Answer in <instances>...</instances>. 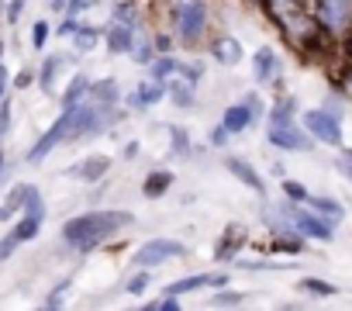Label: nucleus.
<instances>
[{
	"mask_svg": "<svg viewBox=\"0 0 352 311\" xmlns=\"http://www.w3.org/2000/svg\"><path fill=\"white\" fill-rule=\"evenodd\" d=\"M311 204H314V211H318L321 218H328V222H342V218H345L342 204L331 201V197H311Z\"/></svg>",
	"mask_w": 352,
	"mask_h": 311,
	"instance_id": "obj_16",
	"label": "nucleus"
},
{
	"mask_svg": "<svg viewBox=\"0 0 352 311\" xmlns=\"http://www.w3.org/2000/svg\"><path fill=\"white\" fill-rule=\"evenodd\" d=\"M135 152H138V142H128L124 145V160H135Z\"/></svg>",
	"mask_w": 352,
	"mask_h": 311,
	"instance_id": "obj_33",
	"label": "nucleus"
},
{
	"mask_svg": "<svg viewBox=\"0 0 352 311\" xmlns=\"http://www.w3.org/2000/svg\"><path fill=\"white\" fill-rule=\"evenodd\" d=\"M349 156H352V152H349ZM338 170H342V173L352 180V163H349V160H342V163H338Z\"/></svg>",
	"mask_w": 352,
	"mask_h": 311,
	"instance_id": "obj_34",
	"label": "nucleus"
},
{
	"mask_svg": "<svg viewBox=\"0 0 352 311\" xmlns=\"http://www.w3.org/2000/svg\"><path fill=\"white\" fill-rule=\"evenodd\" d=\"M184 253H187L184 242H176V239H152V242H145V246L135 253V263H138L142 270H148V266H159V263L176 259V256H184Z\"/></svg>",
	"mask_w": 352,
	"mask_h": 311,
	"instance_id": "obj_2",
	"label": "nucleus"
},
{
	"mask_svg": "<svg viewBox=\"0 0 352 311\" xmlns=\"http://www.w3.org/2000/svg\"><path fill=\"white\" fill-rule=\"evenodd\" d=\"M169 184H173V173H166V170L152 173V177L145 180V197H159V194H166Z\"/></svg>",
	"mask_w": 352,
	"mask_h": 311,
	"instance_id": "obj_19",
	"label": "nucleus"
},
{
	"mask_svg": "<svg viewBox=\"0 0 352 311\" xmlns=\"http://www.w3.org/2000/svg\"><path fill=\"white\" fill-rule=\"evenodd\" d=\"M94 42H97V35H94V32H80L73 45H76L80 52H90V49H94Z\"/></svg>",
	"mask_w": 352,
	"mask_h": 311,
	"instance_id": "obj_25",
	"label": "nucleus"
},
{
	"mask_svg": "<svg viewBox=\"0 0 352 311\" xmlns=\"http://www.w3.org/2000/svg\"><path fill=\"white\" fill-rule=\"evenodd\" d=\"M266 138H270L273 145H283V149H307V138H304V131H300L297 125H290V121H283V125H273Z\"/></svg>",
	"mask_w": 352,
	"mask_h": 311,
	"instance_id": "obj_8",
	"label": "nucleus"
},
{
	"mask_svg": "<svg viewBox=\"0 0 352 311\" xmlns=\"http://www.w3.org/2000/svg\"><path fill=\"white\" fill-rule=\"evenodd\" d=\"M173 145H176V156H187V149H190V142L184 138L180 128H173Z\"/></svg>",
	"mask_w": 352,
	"mask_h": 311,
	"instance_id": "obj_26",
	"label": "nucleus"
},
{
	"mask_svg": "<svg viewBox=\"0 0 352 311\" xmlns=\"http://www.w3.org/2000/svg\"><path fill=\"white\" fill-rule=\"evenodd\" d=\"M83 94H87V76H76V80L69 83V90H66V107L80 104V100H83Z\"/></svg>",
	"mask_w": 352,
	"mask_h": 311,
	"instance_id": "obj_21",
	"label": "nucleus"
},
{
	"mask_svg": "<svg viewBox=\"0 0 352 311\" xmlns=\"http://www.w3.org/2000/svg\"><path fill=\"white\" fill-rule=\"evenodd\" d=\"M252 114H256V100H245V104H232L228 111H225V131L228 135H235V131H245L249 125H252Z\"/></svg>",
	"mask_w": 352,
	"mask_h": 311,
	"instance_id": "obj_7",
	"label": "nucleus"
},
{
	"mask_svg": "<svg viewBox=\"0 0 352 311\" xmlns=\"http://www.w3.org/2000/svg\"><path fill=\"white\" fill-rule=\"evenodd\" d=\"M14 246H18V242H14V235H11V239H4V242H0V259H8V256L14 253Z\"/></svg>",
	"mask_w": 352,
	"mask_h": 311,
	"instance_id": "obj_30",
	"label": "nucleus"
},
{
	"mask_svg": "<svg viewBox=\"0 0 352 311\" xmlns=\"http://www.w3.org/2000/svg\"><path fill=\"white\" fill-rule=\"evenodd\" d=\"M228 170H232V173H235V177H239L245 187H252L256 194H263V191H266V184L259 180V173H256L249 163H242V160H228Z\"/></svg>",
	"mask_w": 352,
	"mask_h": 311,
	"instance_id": "obj_12",
	"label": "nucleus"
},
{
	"mask_svg": "<svg viewBox=\"0 0 352 311\" xmlns=\"http://www.w3.org/2000/svg\"><path fill=\"white\" fill-rule=\"evenodd\" d=\"M283 218H287L300 235L318 239V242H331V228H328V222H324V218H314V215H307V211H304V208H297V204H287V208H283Z\"/></svg>",
	"mask_w": 352,
	"mask_h": 311,
	"instance_id": "obj_3",
	"label": "nucleus"
},
{
	"mask_svg": "<svg viewBox=\"0 0 352 311\" xmlns=\"http://www.w3.org/2000/svg\"><path fill=\"white\" fill-rule=\"evenodd\" d=\"M169 90H173V100H176V104H180V107H187V104H194V87H190V83H173Z\"/></svg>",
	"mask_w": 352,
	"mask_h": 311,
	"instance_id": "obj_22",
	"label": "nucleus"
},
{
	"mask_svg": "<svg viewBox=\"0 0 352 311\" xmlns=\"http://www.w3.org/2000/svg\"><path fill=\"white\" fill-rule=\"evenodd\" d=\"M56 69H59V59L52 56V59H49V63L42 66V87H45V90L52 87V80H56Z\"/></svg>",
	"mask_w": 352,
	"mask_h": 311,
	"instance_id": "obj_23",
	"label": "nucleus"
},
{
	"mask_svg": "<svg viewBox=\"0 0 352 311\" xmlns=\"http://www.w3.org/2000/svg\"><path fill=\"white\" fill-rule=\"evenodd\" d=\"M45 35H49V25H45V21H38V25H35V32H32L35 49H42V45H45Z\"/></svg>",
	"mask_w": 352,
	"mask_h": 311,
	"instance_id": "obj_27",
	"label": "nucleus"
},
{
	"mask_svg": "<svg viewBox=\"0 0 352 311\" xmlns=\"http://www.w3.org/2000/svg\"><path fill=\"white\" fill-rule=\"evenodd\" d=\"M304 128H307L314 138H321L324 145H338V142H342L338 121H335L331 114H324V111H307V114H304Z\"/></svg>",
	"mask_w": 352,
	"mask_h": 311,
	"instance_id": "obj_4",
	"label": "nucleus"
},
{
	"mask_svg": "<svg viewBox=\"0 0 352 311\" xmlns=\"http://www.w3.org/2000/svg\"><path fill=\"white\" fill-rule=\"evenodd\" d=\"M321 8H324V21L328 28H345L349 14H352V0H321Z\"/></svg>",
	"mask_w": 352,
	"mask_h": 311,
	"instance_id": "obj_10",
	"label": "nucleus"
},
{
	"mask_svg": "<svg viewBox=\"0 0 352 311\" xmlns=\"http://www.w3.org/2000/svg\"><path fill=\"white\" fill-rule=\"evenodd\" d=\"M283 191H287L290 197H297V201H304V197H307V194H304V187H297V184H290V180L283 184Z\"/></svg>",
	"mask_w": 352,
	"mask_h": 311,
	"instance_id": "obj_29",
	"label": "nucleus"
},
{
	"mask_svg": "<svg viewBox=\"0 0 352 311\" xmlns=\"http://www.w3.org/2000/svg\"><path fill=\"white\" fill-rule=\"evenodd\" d=\"M0 163H4V160H0Z\"/></svg>",
	"mask_w": 352,
	"mask_h": 311,
	"instance_id": "obj_36",
	"label": "nucleus"
},
{
	"mask_svg": "<svg viewBox=\"0 0 352 311\" xmlns=\"http://www.w3.org/2000/svg\"><path fill=\"white\" fill-rule=\"evenodd\" d=\"M276 73H280L276 52H273V49H259V52H256V80H259V83H270V80H276Z\"/></svg>",
	"mask_w": 352,
	"mask_h": 311,
	"instance_id": "obj_11",
	"label": "nucleus"
},
{
	"mask_svg": "<svg viewBox=\"0 0 352 311\" xmlns=\"http://www.w3.org/2000/svg\"><path fill=\"white\" fill-rule=\"evenodd\" d=\"M162 87H166V83L152 76L148 83H142V87H138V94L131 97V104H135V107H145V104H155V100L162 97Z\"/></svg>",
	"mask_w": 352,
	"mask_h": 311,
	"instance_id": "obj_13",
	"label": "nucleus"
},
{
	"mask_svg": "<svg viewBox=\"0 0 352 311\" xmlns=\"http://www.w3.org/2000/svg\"><path fill=\"white\" fill-rule=\"evenodd\" d=\"M128 225H135V215H131V211H114V208L87 211V215H76V218H69V222L63 225V239H66L73 249L87 253V249L100 246L104 239H111L114 232H121V228H128Z\"/></svg>",
	"mask_w": 352,
	"mask_h": 311,
	"instance_id": "obj_1",
	"label": "nucleus"
},
{
	"mask_svg": "<svg viewBox=\"0 0 352 311\" xmlns=\"http://www.w3.org/2000/svg\"><path fill=\"white\" fill-rule=\"evenodd\" d=\"M204 21H208V8L201 4V0H187V4L180 8V32L187 39H197L204 32Z\"/></svg>",
	"mask_w": 352,
	"mask_h": 311,
	"instance_id": "obj_5",
	"label": "nucleus"
},
{
	"mask_svg": "<svg viewBox=\"0 0 352 311\" xmlns=\"http://www.w3.org/2000/svg\"><path fill=\"white\" fill-rule=\"evenodd\" d=\"M32 191L35 187H25V184H18L8 197H4V204H0V222H8V218H14L21 208H28V197H32Z\"/></svg>",
	"mask_w": 352,
	"mask_h": 311,
	"instance_id": "obj_9",
	"label": "nucleus"
},
{
	"mask_svg": "<svg viewBox=\"0 0 352 311\" xmlns=\"http://www.w3.org/2000/svg\"><path fill=\"white\" fill-rule=\"evenodd\" d=\"M239 301H242L239 294H218V297H214L211 304H239Z\"/></svg>",
	"mask_w": 352,
	"mask_h": 311,
	"instance_id": "obj_31",
	"label": "nucleus"
},
{
	"mask_svg": "<svg viewBox=\"0 0 352 311\" xmlns=\"http://www.w3.org/2000/svg\"><path fill=\"white\" fill-rule=\"evenodd\" d=\"M142 287H148V273H138L135 280H128V287H124V290H128V294H138Z\"/></svg>",
	"mask_w": 352,
	"mask_h": 311,
	"instance_id": "obj_28",
	"label": "nucleus"
},
{
	"mask_svg": "<svg viewBox=\"0 0 352 311\" xmlns=\"http://www.w3.org/2000/svg\"><path fill=\"white\" fill-rule=\"evenodd\" d=\"M290 114H294V100H283V104L273 111L270 121H273V125H283V121H290Z\"/></svg>",
	"mask_w": 352,
	"mask_h": 311,
	"instance_id": "obj_24",
	"label": "nucleus"
},
{
	"mask_svg": "<svg viewBox=\"0 0 352 311\" xmlns=\"http://www.w3.org/2000/svg\"><path fill=\"white\" fill-rule=\"evenodd\" d=\"M107 45H111V52H131V49H135V42H131V28H128V25H118V28H111V35H107Z\"/></svg>",
	"mask_w": 352,
	"mask_h": 311,
	"instance_id": "obj_14",
	"label": "nucleus"
},
{
	"mask_svg": "<svg viewBox=\"0 0 352 311\" xmlns=\"http://www.w3.org/2000/svg\"><path fill=\"white\" fill-rule=\"evenodd\" d=\"M228 283V277L225 273H201V277H187V280H176V283H169L166 287V294H187V290H197V287H225Z\"/></svg>",
	"mask_w": 352,
	"mask_h": 311,
	"instance_id": "obj_6",
	"label": "nucleus"
},
{
	"mask_svg": "<svg viewBox=\"0 0 352 311\" xmlns=\"http://www.w3.org/2000/svg\"><path fill=\"white\" fill-rule=\"evenodd\" d=\"M300 287H304V290H311V294H318V297H331V294H338V287H335V283H328V280H314V277H307Z\"/></svg>",
	"mask_w": 352,
	"mask_h": 311,
	"instance_id": "obj_20",
	"label": "nucleus"
},
{
	"mask_svg": "<svg viewBox=\"0 0 352 311\" xmlns=\"http://www.w3.org/2000/svg\"><path fill=\"white\" fill-rule=\"evenodd\" d=\"M180 69H184V66L176 63V59H169V56H162V59H155V63H152V76H155V80H162V83H169Z\"/></svg>",
	"mask_w": 352,
	"mask_h": 311,
	"instance_id": "obj_18",
	"label": "nucleus"
},
{
	"mask_svg": "<svg viewBox=\"0 0 352 311\" xmlns=\"http://www.w3.org/2000/svg\"><path fill=\"white\" fill-rule=\"evenodd\" d=\"M300 4V0H276V8H280V14H287L290 8H297Z\"/></svg>",
	"mask_w": 352,
	"mask_h": 311,
	"instance_id": "obj_32",
	"label": "nucleus"
},
{
	"mask_svg": "<svg viewBox=\"0 0 352 311\" xmlns=\"http://www.w3.org/2000/svg\"><path fill=\"white\" fill-rule=\"evenodd\" d=\"M104 170H107V160H104V156H94V160H87V163L73 167V177H83V180H97V177H100Z\"/></svg>",
	"mask_w": 352,
	"mask_h": 311,
	"instance_id": "obj_17",
	"label": "nucleus"
},
{
	"mask_svg": "<svg viewBox=\"0 0 352 311\" xmlns=\"http://www.w3.org/2000/svg\"><path fill=\"white\" fill-rule=\"evenodd\" d=\"M214 59L218 63H239L242 59V45L235 42V39H221V42H214Z\"/></svg>",
	"mask_w": 352,
	"mask_h": 311,
	"instance_id": "obj_15",
	"label": "nucleus"
},
{
	"mask_svg": "<svg viewBox=\"0 0 352 311\" xmlns=\"http://www.w3.org/2000/svg\"><path fill=\"white\" fill-rule=\"evenodd\" d=\"M4 76H8V73H4V66H0V97H4Z\"/></svg>",
	"mask_w": 352,
	"mask_h": 311,
	"instance_id": "obj_35",
	"label": "nucleus"
}]
</instances>
